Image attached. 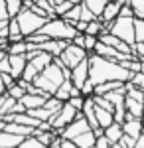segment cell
Here are the masks:
<instances>
[{"label":"cell","instance_id":"obj_1","mask_svg":"<svg viewBox=\"0 0 144 148\" xmlns=\"http://www.w3.org/2000/svg\"><path fill=\"white\" fill-rule=\"evenodd\" d=\"M132 77V71L124 69L119 61H112L97 53H89V79L95 85L105 81H126Z\"/></svg>","mask_w":144,"mask_h":148},{"label":"cell","instance_id":"obj_2","mask_svg":"<svg viewBox=\"0 0 144 148\" xmlns=\"http://www.w3.org/2000/svg\"><path fill=\"white\" fill-rule=\"evenodd\" d=\"M40 32L45 34L49 40H67V42H71L73 36L77 34V30H75L69 22H65L63 18H59V16L47 20V22L40 28Z\"/></svg>","mask_w":144,"mask_h":148},{"label":"cell","instance_id":"obj_3","mask_svg":"<svg viewBox=\"0 0 144 148\" xmlns=\"http://www.w3.org/2000/svg\"><path fill=\"white\" fill-rule=\"evenodd\" d=\"M105 28L115 34L117 38H121L122 42L130 44L132 46L134 42V18H124V16H119L117 20H112L111 24H105Z\"/></svg>","mask_w":144,"mask_h":148},{"label":"cell","instance_id":"obj_4","mask_svg":"<svg viewBox=\"0 0 144 148\" xmlns=\"http://www.w3.org/2000/svg\"><path fill=\"white\" fill-rule=\"evenodd\" d=\"M16 20H18V24H20V30H22L24 38H28V36L40 32V28L47 22V18L38 16L36 12L28 10V8H22V10H20V14L16 16Z\"/></svg>","mask_w":144,"mask_h":148},{"label":"cell","instance_id":"obj_5","mask_svg":"<svg viewBox=\"0 0 144 148\" xmlns=\"http://www.w3.org/2000/svg\"><path fill=\"white\" fill-rule=\"evenodd\" d=\"M79 113H81V111H77L75 107H71V105L65 101V103H63V107H61V109L49 119V125H51V128H53L56 132H59V130L65 128L71 121H75V116H77Z\"/></svg>","mask_w":144,"mask_h":148},{"label":"cell","instance_id":"obj_6","mask_svg":"<svg viewBox=\"0 0 144 148\" xmlns=\"http://www.w3.org/2000/svg\"><path fill=\"white\" fill-rule=\"evenodd\" d=\"M87 56H89V53L83 49V47H79V46H75L73 42H69V44H67V47H65V49H63V51H61L57 57H59V61H61L65 67L73 69V67L79 63V61H83Z\"/></svg>","mask_w":144,"mask_h":148},{"label":"cell","instance_id":"obj_7","mask_svg":"<svg viewBox=\"0 0 144 148\" xmlns=\"http://www.w3.org/2000/svg\"><path fill=\"white\" fill-rule=\"evenodd\" d=\"M87 130H91V126H89L87 119L83 116V113H79L77 116H75V121H71V123H69L65 128H61L57 134H59L61 138H69V140H73L75 136L83 134V132H87Z\"/></svg>","mask_w":144,"mask_h":148},{"label":"cell","instance_id":"obj_8","mask_svg":"<svg viewBox=\"0 0 144 148\" xmlns=\"http://www.w3.org/2000/svg\"><path fill=\"white\" fill-rule=\"evenodd\" d=\"M71 83L77 87V89H81L83 87V83L89 79V56L83 59V61H79L75 67L71 69Z\"/></svg>","mask_w":144,"mask_h":148},{"label":"cell","instance_id":"obj_9","mask_svg":"<svg viewBox=\"0 0 144 148\" xmlns=\"http://www.w3.org/2000/svg\"><path fill=\"white\" fill-rule=\"evenodd\" d=\"M99 40L103 42V44L115 47V49H119V51H121V53H124V56H132V46H130V44H126V42H122L121 38H117V36L111 34V32L101 34Z\"/></svg>","mask_w":144,"mask_h":148},{"label":"cell","instance_id":"obj_10","mask_svg":"<svg viewBox=\"0 0 144 148\" xmlns=\"http://www.w3.org/2000/svg\"><path fill=\"white\" fill-rule=\"evenodd\" d=\"M93 53H97V56H101V57H107V59H112V61H122L124 57H130V56L121 53V51H119V49H115V47L103 44L101 40L97 42V46H95V49H93Z\"/></svg>","mask_w":144,"mask_h":148},{"label":"cell","instance_id":"obj_11","mask_svg":"<svg viewBox=\"0 0 144 148\" xmlns=\"http://www.w3.org/2000/svg\"><path fill=\"white\" fill-rule=\"evenodd\" d=\"M142 125H144L142 119H134V116H130V114L126 113V119H124V123H122V130H124V134H128V136L138 138L142 134Z\"/></svg>","mask_w":144,"mask_h":148},{"label":"cell","instance_id":"obj_12","mask_svg":"<svg viewBox=\"0 0 144 148\" xmlns=\"http://www.w3.org/2000/svg\"><path fill=\"white\" fill-rule=\"evenodd\" d=\"M8 59H10V75L14 79H20L24 67H26V63H28L26 53H18V56H10V53H8Z\"/></svg>","mask_w":144,"mask_h":148},{"label":"cell","instance_id":"obj_13","mask_svg":"<svg viewBox=\"0 0 144 148\" xmlns=\"http://www.w3.org/2000/svg\"><path fill=\"white\" fill-rule=\"evenodd\" d=\"M26 136L20 134H12L8 130H0V148H18L22 144V140Z\"/></svg>","mask_w":144,"mask_h":148},{"label":"cell","instance_id":"obj_14","mask_svg":"<svg viewBox=\"0 0 144 148\" xmlns=\"http://www.w3.org/2000/svg\"><path fill=\"white\" fill-rule=\"evenodd\" d=\"M124 109L126 113L134 116V119H142L144 116V103L142 101H136L132 97H124Z\"/></svg>","mask_w":144,"mask_h":148},{"label":"cell","instance_id":"obj_15","mask_svg":"<svg viewBox=\"0 0 144 148\" xmlns=\"http://www.w3.org/2000/svg\"><path fill=\"white\" fill-rule=\"evenodd\" d=\"M119 14H121V4H119L117 0H111V2H107L105 10H103V14H101V20H103L105 24H111L112 20L119 18Z\"/></svg>","mask_w":144,"mask_h":148},{"label":"cell","instance_id":"obj_16","mask_svg":"<svg viewBox=\"0 0 144 148\" xmlns=\"http://www.w3.org/2000/svg\"><path fill=\"white\" fill-rule=\"evenodd\" d=\"M47 97H44V95H34V93H26L22 99H20V103H22L24 107H26V111L28 109H38V107H44V103Z\"/></svg>","mask_w":144,"mask_h":148},{"label":"cell","instance_id":"obj_17","mask_svg":"<svg viewBox=\"0 0 144 148\" xmlns=\"http://www.w3.org/2000/svg\"><path fill=\"white\" fill-rule=\"evenodd\" d=\"M103 134L107 136V140H109L111 144H115V142H119V140H121V136L124 134V130H122L121 123H112V125H109L105 130H103Z\"/></svg>","mask_w":144,"mask_h":148},{"label":"cell","instance_id":"obj_18","mask_svg":"<svg viewBox=\"0 0 144 148\" xmlns=\"http://www.w3.org/2000/svg\"><path fill=\"white\" fill-rule=\"evenodd\" d=\"M95 116H97V123H99L101 128H107L109 125L115 123V116H112L111 111H107V109H101L95 105Z\"/></svg>","mask_w":144,"mask_h":148},{"label":"cell","instance_id":"obj_19","mask_svg":"<svg viewBox=\"0 0 144 148\" xmlns=\"http://www.w3.org/2000/svg\"><path fill=\"white\" fill-rule=\"evenodd\" d=\"M4 130H8L12 134H20V136H30V134L36 132L34 126H26V125H20V123H6Z\"/></svg>","mask_w":144,"mask_h":148},{"label":"cell","instance_id":"obj_20","mask_svg":"<svg viewBox=\"0 0 144 148\" xmlns=\"http://www.w3.org/2000/svg\"><path fill=\"white\" fill-rule=\"evenodd\" d=\"M34 85H36L38 89L45 91L47 95H53V93L57 91V85H53V83H51V81L47 79L45 75H42V73H38V77L34 79Z\"/></svg>","mask_w":144,"mask_h":148},{"label":"cell","instance_id":"obj_21","mask_svg":"<svg viewBox=\"0 0 144 148\" xmlns=\"http://www.w3.org/2000/svg\"><path fill=\"white\" fill-rule=\"evenodd\" d=\"M20 40H24L20 24H18L16 18H10L8 20V42H20Z\"/></svg>","mask_w":144,"mask_h":148},{"label":"cell","instance_id":"obj_22","mask_svg":"<svg viewBox=\"0 0 144 148\" xmlns=\"http://www.w3.org/2000/svg\"><path fill=\"white\" fill-rule=\"evenodd\" d=\"M95 140H97V136H95L93 130H87V132H83V134H79V136L73 138V142H75L79 148H91L95 144Z\"/></svg>","mask_w":144,"mask_h":148},{"label":"cell","instance_id":"obj_23","mask_svg":"<svg viewBox=\"0 0 144 148\" xmlns=\"http://www.w3.org/2000/svg\"><path fill=\"white\" fill-rule=\"evenodd\" d=\"M105 32H109V30L105 28V22H103L101 18H95V20H91V22L87 24V30H85V34H89V36H97V38H99L101 34H105Z\"/></svg>","mask_w":144,"mask_h":148},{"label":"cell","instance_id":"obj_24","mask_svg":"<svg viewBox=\"0 0 144 148\" xmlns=\"http://www.w3.org/2000/svg\"><path fill=\"white\" fill-rule=\"evenodd\" d=\"M71 89H73V83H71V79H65L59 87H57V91L53 93V97H57L59 101H69V97H71Z\"/></svg>","mask_w":144,"mask_h":148},{"label":"cell","instance_id":"obj_25","mask_svg":"<svg viewBox=\"0 0 144 148\" xmlns=\"http://www.w3.org/2000/svg\"><path fill=\"white\" fill-rule=\"evenodd\" d=\"M81 2H83L97 18H101V14L105 10V6H107V0H81Z\"/></svg>","mask_w":144,"mask_h":148},{"label":"cell","instance_id":"obj_26","mask_svg":"<svg viewBox=\"0 0 144 148\" xmlns=\"http://www.w3.org/2000/svg\"><path fill=\"white\" fill-rule=\"evenodd\" d=\"M10 56H18V53H26L28 51V42L26 40H20V42H10L8 44V49H6Z\"/></svg>","mask_w":144,"mask_h":148},{"label":"cell","instance_id":"obj_27","mask_svg":"<svg viewBox=\"0 0 144 148\" xmlns=\"http://www.w3.org/2000/svg\"><path fill=\"white\" fill-rule=\"evenodd\" d=\"M22 8H24V0H6V10H8L10 18H16Z\"/></svg>","mask_w":144,"mask_h":148},{"label":"cell","instance_id":"obj_28","mask_svg":"<svg viewBox=\"0 0 144 148\" xmlns=\"http://www.w3.org/2000/svg\"><path fill=\"white\" fill-rule=\"evenodd\" d=\"M61 107H63V101H59L57 97H53V95H51V97H47L45 103H44V109H45V111H49L51 114H56Z\"/></svg>","mask_w":144,"mask_h":148},{"label":"cell","instance_id":"obj_29","mask_svg":"<svg viewBox=\"0 0 144 148\" xmlns=\"http://www.w3.org/2000/svg\"><path fill=\"white\" fill-rule=\"evenodd\" d=\"M26 113L32 114L34 119H38V121H49V119L53 116V114L49 113V111H45L44 107H38V109H28Z\"/></svg>","mask_w":144,"mask_h":148},{"label":"cell","instance_id":"obj_30","mask_svg":"<svg viewBox=\"0 0 144 148\" xmlns=\"http://www.w3.org/2000/svg\"><path fill=\"white\" fill-rule=\"evenodd\" d=\"M38 73H40V71H38V69L28 61V63H26V67H24V71H22V79L28 81V83H34V79L38 77Z\"/></svg>","mask_w":144,"mask_h":148},{"label":"cell","instance_id":"obj_31","mask_svg":"<svg viewBox=\"0 0 144 148\" xmlns=\"http://www.w3.org/2000/svg\"><path fill=\"white\" fill-rule=\"evenodd\" d=\"M18 148H45L42 142H40V138L38 136H34V134H30V136H26L22 140V144Z\"/></svg>","mask_w":144,"mask_h":148},{"label":"cell","instance_id":"obj_32","mask_svg":"<svg viewBox=\"0 0 144 148\" xmlns=\"http://www.w3.org/2000/svg\"><path fill=\"white\" fill-rule=\"evenodd\" d=\"M134 40L144 42V18H134Z\"/></svg>","mask_w":144,"mask_h":148},{"label":"cell","instance_id":"obj_33","mask_svg":"<svg viewBox=\"0 0 144 148\" xmlns=\"http://www.w3.org/2000/svg\"><path fill=\"white\" fill-rule=\"evenodd\" d=\"M6 95H10L12 99H16V101H20L24 95H26V89L24 87H20L18 83H14L12 87H8V91H6Z\"/></svg>","mask_w":144,"mask_h":148},{"label":"cell","instance_id":"obj_34","mask_svg":"<svg viewBox=\"0 0 144 148\" xmlns=\"http://www.w3.org/2000/svg\"><path fill=\"white\" fill-rule=\"evenodd\" d=\"M134 12V18H144V0H128Z\"/></svg>","mask_w":144,"mask_h":148},{"label":"cell","instance_id":"obj_35","mask_svg":"<svg viewBox=\"0 0 144 148\" xmlns=\"http://www.w3.org/2000/svg\"><path fill=\"white\" fill-rule=\"evenodd\" d=\"M128 83L134 85V87H138V89H144V71H136V73H132V77L128 79Z\"/></svg>","mask_w":144,"mask_h":148},{"label":"cell","instance_id":"obj_36","mask_svg":"<svg viewBox=\"0 0 144 148\" xmlns=\"http://www.w3.org/2000/svg\"><path fill=\"white\" fill-rule=\"evenodd\" d=\"M97 42H99V38H97V36L85 34V44H83L85 51H87V53H93V49H95V46H97Z\"/></svg>","mask_w":144,"mask_h":148},{"label":"cell","instance_id":"obj_37","mask_svg":"<svg viewBox=\"0 0 144 148\" xmlns=\"http://www.w3.org/2000/svg\"><path fill=\"white\" fill-rule=\"evenodd\" d=\"M81 95H83V97H93V95H95V83H93L91 79H87L85 83H83Z\"/></svg>","mask_w":144,"mask_h":148},{"label":"cell","instance_id":"obj_38","mask_svg":"<svg viewBox=\"0 0 144 148\" xmlns=\"http://www.w3.org/2000/svg\"><path fill=\"white\" fill-rule=\"evenodd\" d=\"M85 99H87V97H83V95H77V97H69V105H71V107H75V109H77V111H81V109H83V105H85Z\"/></svg>","mask_w":144,"mask_h":148},{"label":"cell","instance_id":"obj_39","mask_svg":"<svg viewBox=\"0 0 144 148\" xmlns=\"http://www.w3.org/2000/svg\"><path fill=\"white\" fill-rule=\"evenodd\" d=\"M95 18H97V16H95V14H93L87 6L81 2V18H79V20H83V22H91V20H95Z\"/></svg>","mask_w":144,"mask_h":148},{"label":"cell","instance_id":"obj_40","mask_svg":"<svg viewBox=\"0 0 144 148\" xmlns=\"http://www.w3.org/2000/svg\"><path fill=\"white\" fill-rule=\"evenodd\" d=\"M132 56L138 59H144V42H134L132 44Z\"/></svg>","mask_w":144,"mask_h":148},{"label":"cell","instance_id":"obj_41","mask_svg":"<svg viewBox=\"0 0 144 148\" xmlns=\"http://www.w3.org/2000/svg\"><path fill=\"white\" fill-rule=\"evenodd\" d=\"M119 142H121V144H122L124 148H136V138L128 136V134H122Z\"/></svg>","mask_w":144,"mask_h":148},{"label":"cell","instance_id":"obj_42","mask_svg":"<svg viewBox=\"0 0 144 148\" xmlns=\"http://www.w3.org/2000/svg\"><path fill=\"white\" fill-rule=\"evenodd\" d=\"M71 6H73V2H71V0H65V2H61V4H57V6H56V14H57V16H63Z\"/></svg>","mask_w":144,"mask_h":148},{"label":"cell","instance_id":"obj_43","mask_svg":"<svg viewBox=\"0 0 144 148\" xmlns=\"http://www.w3.org/2000/svg\"><path fill=\"white\" fill-rule=\"evenodd\" d=\"M95 148H111V142L107 140L105 134H101V136H97V140H95Z\"/></svg>","mask_w":144,"mask_h":148},{"label":"cell","instance_id":"obj_44","mask_svg":"<svg viewBox=\"0 0 144 148\" xmlns=\"http://www.w3.org/2000/svg\"><path fill=\"white\" fill-rule=\"evenodd\" d=\"M119 16H124V18H134V12H132V8H130V4L121 6V14H119Z\"/></svg>","mask_w":144,"mask_h":148},{"label":"cell","instance_id":"obj_45","mask_svg":"<svg viewBox=\"0 0 144 148\" xmlns=\"http://www.w3.org/2000/svg\"><path fill=\"white\" fill-rule=\"evenodd\" d=\"M0 20H10L8 10H6V0H0Z\"/></svg>","mask_w":144,"mask_h":148},{"label":"cell","instance_id":"obj_46","mask_svg":"<svg viewBox=\"0 0 144 148\" xmlns=\"http://www.w3.org/2000/svg\"><path fill=\"white\" fill-rule=\"evenodd\" d=\"M0 75H2V81H4V85H6V87H12V85L16 83V79L12 77L10 73H0Z\"/></svg>","mask_w":144,"mask_h":148},{"label":"cell","instance_id":"obj_47","mask_svg":"<svg viewBox=\"0 0 144 148\" xmlns=\"http://www.w3.org/2000/svg\"><path fill=\"white\" fill-rule=\"evenodd\" d=\"M87 24H89V22L77 20V22H75V30H77V32H83V34H85V30H87Z\"/></svg>","mask_w":144,"mask_h":148},{"label":"cell","instance_id":"obj_48","mask_svg":"<svg viewBox=\"0 0 144 148\" xmlns=\"http://www.w3.org/2000/svg\"><path fill=\"white\" fill-rule=\"evenodd\" d=\"M61 148H79V146L75 144V142H73V140H69V138H63V140H61Z\"/></svg>","mask_w":144,"mask_h":148},{"label":"cell","instance_id":"obj_49","mask_svg":"<svg viewBox=\"0 0 144 148\" xmlns=\"http://www.w3.org/2000/svg\"><path fill=\"white\" fill-rule=\"evenodd\" d=\"M61 140H63V138L59 136V134H56V138L51 140V144H49L47 148H61Z\"/></svg>","mask_w":144,"mask_h":148},{"label":"cell","instance_id":"obj_50","mask_svg":"<svg viewBox=\"0 0 144 148\" xmlns=\"http://www.w3.org/2000/svg\"><path fill=\"white\" fill-rule=\"evenodd\" d=\"M6 91H8V87L4 85V81H2V75H0V95H6Z\"/></svg>","mask_w":144,"mask_h":148},{"label":"cell","instance_id":"obj_51","mask_svg":"<svg viewBox=\"0 0 144 148\" xmlns=\"http://www.w3.org/2000/svg\"><path fill=\"white\" fill-rule=\"evenodd\" d=\"M136 148H144V134H140L136 138Z\"/></svg>","mask_w":144,"mask_h":148},{"label":"cell","instance_id":"obj_52","mask_svg":"<svg viewBox=\"0 0 144 148\" xmlns=\"http://www.w3.org/2000/svg\"><path fill=\"white\" fill-rule=\"evenodd\" d=\"M47 2H49V4H51V6L56 8L57 4H61V2H65V0H47Z\"/></svg>","mask_w":144,"mask_h":148},{"label":"cell","instance_id":"obj_53","mask_svg":"<svg viewBox=\"0 0 144 148\" xmlns=\"http://www.w3.org/2000/svg\"><path fill=\"white\" fill-rule=\"evenodd\" d=\"M111 148H124V146H122L121 142H115V144H111Z\"/></svg>","mask_w":144,"mask_h":148},{"label":"cell","instance_id":"obj_54","mask_svg":"<svg viewBox=\"0 0 144 148\" xmlns=\"http://www.w3.org/2000/svg\"><path fill=\"white\" fill-rule=\"evenodd\" d=\"M142 134H144V125H142Z\"/></svg>","mask_w":144,"mask_h":148},{"label":"cell","instance_id":"obj_55","mask_svg":"<svg viewBox=\"0 0 144 148\" xmlns=\"http://www.w3.org/2000/svg\"><path fill=\"white\" fill-rule=\"evenodd\" d=\"M32 2H40V0H32Z\"/></svg>","mask_w":144,"mask_h":148},{"label":"cell","instance_id":"obj_56","mask_svg":"<svg viewBox=\"0 0 144 148\" xmlns=\"http://www.w3.org/2000/svg\"><path fill=\"white\" fill-rule=\"evenodd\" d=\"M91 148H95V144H93V146H91Z\"/></svg>","mask_w":144,"mask_h":148},{"label":"cell","instance_id":"obj_57","mask_svg":"<svg viewBox=\"0 0 144 148\" xmlns=\"http://www.w3.org/2000/svg\"><path fill=\"white\" fill-rule=\"evenodd\" d=\"M107 2H111V0H107Z\"/></svg>","mask_w":144,"mask_h":148},{"label":"cell","instance_id":"obj_58","mask_svg":"<svg viewBox=\"0 0 144 148\" xmlns=\"http://www.w3.org/2000/svg\"><path fill=\"white\" fill-rule=\"evenodd\" d=\"M142 103H144V101H142Z\"/></svg>","mask_w":144,"mask_h":148}]
</instances>
